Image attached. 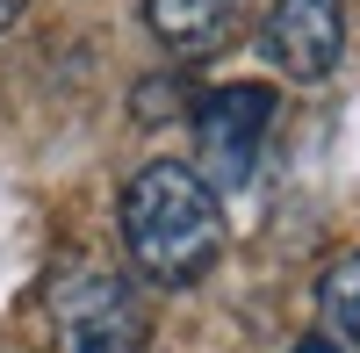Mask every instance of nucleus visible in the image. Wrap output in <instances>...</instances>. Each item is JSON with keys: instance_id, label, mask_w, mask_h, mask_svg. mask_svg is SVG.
I'll return each mask as SVG.
<instances>
[{"instance_id": "nucleus-8", "label": "nucleus", "mask_w": 360, "mask_h": 353, "mask_svg": "<svg viewBox=\"0 0 360 353\" xmlns=\"http://www.w3.org/2000/svg\"><path fill=\"white\" fill-rule=\"evenodd\" d=\"M295 353H339V339H324V332H310V339H295Z\"/></svg>"}, {"instance_id": "nucleus-9", "label": "nucleus", "mask_w": 360, "mask_h": 353, "mask_svg": "<svg viewBox=\"0 0 360 353\" xmlns=\"http://www.w3.org/2000/svg\"><path fill=\"white\" fill-rule=\"evenodd\" d=\"M22 8H29V0H0V37H8V29L22 22Z\"/></svg>"}, {"instance_id": "nucleus-4", "label": "nucleus", "mask_w": 360, "mask_h": 353, "mask_svg": "<svg viewBox=\"0 0 360 353\" xmlns=\"http://www.w3.org/2000/svg\"><path fill=\"white\" fill-rule=\"evenodd\" d=\"M259 58L281 79H332V65L346 58V8L339 0H274L259 22Z\"/></svg>"}, {"instance_id": "nucleus-1", "label": "nucleus", "mask_w": 360, "mask_h": 353, "mask_svg": "<svg viewBox=\"0 0 360 353\" xmlns=\"http://www.w3.org/2000/svg\"><path fill=\"white\" fill-rule=\"evenodd\" d=\"M123 245L137 274H152L159 288H188L224 252V202L180 159H152L123 188Z\"/></svg>"}, {"instance_id": "nucleus-3", "label": "nucleus", "mask_w": 360, "mask_h": 353, "mask_svg": "<svg viewBox=\"0 0 360 353\" xmlns=\"http://www.w3.org/2000/svg\"><path fill=\"white\" fill-rule=\"evenodd\" d=\"M274 108L281 101L266 94L259 79H238V86L202 94V108H195V159L202 166H188V173L209 195H231V188L252 181L259 144H266V130H274Z\"/></svg>"}, {"instance_id": "nucleus-5", "label": "nucleus", "mask_w": 360, "mask_h": 353, "mask_svg": "<svg viewBox=\"0 0 360 353\" xmlns=\"http://www.w3.org/2000/svg\"><path fill=\"white\" fill-rule=\"evenodd\" d=\"M238 15H245V0H144V22H152V37L173 51V58H209L231 44Z\"/></svg>"}, {"instance_id": "nucleus-2", "label": "nucleus", "mask_w": 360, "mask_h": 353, "mask_svg": "<svg viewBox=\"0 0 360 353\" xmlns=\"http://www.w3.org/2000/svg\"><path fill=\"white\" fill-rule=\"evenodd\" d=\"M144 317L137 288L108 267H72L51 281V346L58 353H144Z\"/></svg>"}, {"instance_id": "nucleus-7", "label": "nucleus", "mask_w": 360, "mask_h": 353, "mask_svg": "<svg viewBox=\"0 0 360 353\" xmlns=\"http://www.w3.org/2000/svg\"><path fill=\"white\" fill-rule=\"evenodd\" d=\"M159 115H180V86H173V79H166V86L144 79V86H137V123H159Z\"/></svg>"}, {"instance_id": "nucleus-6", "label": "nucleus", "mask_w": 360, "mask_h": 353, "mask_svg": "<svg viewBox=\"0 0 360 353\" xmlns=\"http://www.w3.org/2000/svg\"><path fill=\"white\" fill-rule=\"evenodd\" d=\"M317 310L339 339H360V252H346L332 274L317 281Z\"/></svg>"}]
</instances>
